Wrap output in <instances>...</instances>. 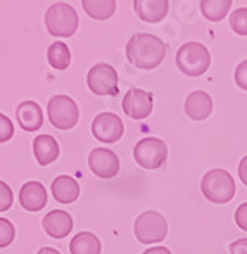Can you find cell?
I'll use <instances>...</instances> for the list:
<instances>
[{
  "label": "cell",
  "instance_id": "1",
  "mask_svg": "<svg viewBox=\"0 0 247 254\" xmlns=\"http://www.w3.org/2000/svg\"><path fill=\"white\" fill-rule=\"evenodd\" d=\"M166 56V44L150 33H135L126 44V57L140 69H154Z\"/></svg>",
  "mask_w": 247,
  "mask_h": 254
},
{
  "label": "cell",
  "instance_id": "2",
  "mask_svg": "<svg viewBox=\"0 0 247 254\" xmlns=\"http://www.w3.org/2000/svg\"><path fill=\"white\" fill-rule=\"evenodd\" d=\"M200 190L204 197L211 202L225 204L232 201L235 195V180L227 170L214 168L209 170L200 180Z\"/></svg>",
  "mask_w": 247,
  "mask_h": 254
},
{
  "label": "cell",
  "instance_id": "3",
  "mask_svg": "<svg viewBox=\"0 0 247 254\" xmlns=\"http://www.w3.org/2000/svg\"><path fill=\"white\" fill-rule=\"evenodd\" d=\"M177 66L187 76H200L211 66L209 51L200 42H187L177 51Z\"/></svg>",
  "mask_w": 247,
  "mask_h": 254
},
{
  "label": "cell",
  "instance_id": "4",
  "mask_svg": "<svg viewBox=\"0 0 247 254\" xmlns=\"http://www.w3.org/2000/svg\"><path fill=\"white\" fill-rule=\"evenodd\" d=\"M45 24H47L49 33L54 37H71L76 33L80 19L71 3L56 2L47 9Z\"/></svg>",
  "mask_w": 247,
  "mask_h": 254
},
{
  "label": "cell",
  "instance_id": "5",
  "mask_svg": "<svg viewBox=\"0 0 247 254\" xmlns=\"http://www.w3.org/2000/svg\"><path fill=\"white\" fill-rule=\"evenodd\" d=\"M135 237L142 242V244H154V242H161L168 234V223L166 218L157 211H145V213L138 214L133 225Z\"/></svg>",
  "mask_w": 247,
  "mask_h": 254
},
{
  "label": "cell",
  "instance_id": "6",
  "mask_svg": "<svg viewBox=\"0 0 247 254\" xmlns=\"http://www.w3.org/2000/svg\"><path fill=\"white\" fill-rule=\"evenodd\" d=\"M49 120L59 130H69L78 123L80 111H78L76 102L67 95H54L49 101L47 106Z\"/></svg>",
  "mask_w": 247,
  "mask_h": 254
},
{
  "label": "cell",
  "instance_id": "7",
  "mask_svg": "<svg viewBox=\"0 0 247 254\" xmlns=\"http://www.w3.org/2000/svg\"><path fill=\"white\" fill-rule=\"evenodd\" d=\"M135 161L145 170H156L166 161L168 147L161 138L156 137H145L140 138L135 145L133 151Z\"/></svg>",
  "mask_w": 247,
  "mask_h": 254
},
{
  "label": "cell",
  "instance_id": "8",
  "mask_svg": "<svg viewBox=\"0 0 247 254\" xmlns=\"http://www.w3.org/2000/svg\"><path fill=\"white\" fill-rule=\"evenodd\" d=\"M88 88L95 95H114L118 92V73L111 64L99 63L87 74Z\"/></svg>",
  "mask_w": 247,
  "mask_h": 254
},
{
  "label": "cell",
  "instance_id": "9",
  "mask_svg": "<svg viewBox=\"0 0 247 254\" xmlns=\"http://www.w3.org/2000/svg\"><path fill=\"white\" fill-rule=\"evenodd\" d=\"M124 131V123L121 118L114 113H100L94 118L92 123V133L100 142L106 144H113V142L120 140L121 135Z\"/></svg>",
  "mask_w": 247,
  "mask_h": 254
},
{
  "label": "cell",
  "instance_id": "10",
  "mask_svg": "<svg viewBox=\"0 0 247 254\" xmlns=\"http://www.w3.org/2000/svg\"><path fill=\"white\" fill-rule=\"evenodd\" d=\"M88 166L100 178H113L120 171V159L111 149L95 147L88 156Z\"/></svg>",
  "mask_w": 247,
  "mask_h": 254
},
{
  "label": "cell",
  "instance_id": "11",
  "mask_svg": "<svg viewBox=\"0 0 247 254\" xmlns=\"http://www.w3.org/2000/svg\"><path fill=\"white\" fill-rule=\"evenodd\" d=\"M121 104L124 113L133 120H144L152 113V95L142 88H130Z\"/></svg>",
  "mask_w": 247,
  "mask_h": 254
},
{
  "label": "cell",
  "instance_id": "12",
  "mask_svg": "<svg viewBox=\"0 0 247 254\" xmlns=\"http://www.w3.org/2000/svg\"><path fill=\"white\" fill-rule=\"evenodd\" d=\"M45 232L54 239H62L73 230V218L69 213L62 209H54L45 214L44 218Z\"/></svg>",
  "mask_w": 247,
  "mask_h": 254
},
{
  "label": "cell",
  "instance_id": "13",
  "mask_svg": "<svg viewBox=\"0 0 247 254\" xmlns=\"http://www.w3.org/2000/svg\"><path fill=\"white\" fill-rule=\"evenodd\" d=\"M19 202L28 211H40L47 204V190L40 182H26L21 187Z\"/></svg>",
  "mask_w": 247,
  "mask_h": 254
},
{
  "label": "cell",
  "instance_id": "14",
  "mask_svg": "<svg viewBox=\"0 0 247 254\" xmlns=\"http://www.w3.org/2000/svg\"><path fill=\"white\" fill-rule=\"evenodd\" d=\"M213 111V99L207 92L204 90H195L185 101V113L190 120L202 121Z\"/></svg>",
  "mask_w": 247,
  "mask_h": 254
},
{
  "label": "cell",
  "instance_id": "15",
  "mask_svg": "<svg viewBox=\"0 0 247 254\" xmlns=\"http://www.w3.org/2000/svg\"><path fill=\"white\" fill-rule=\"evenodd\" d=\"M17 123L26 131H37L44 125V113L42 107L35 101H24L19 104L16 111Z\"/></svg>",
  "mask_w": 247,
  "mask_h": 254
},
{
  "label": "cell",
  "instance_id": "16",
  "mask_svg": "<svg viewBox=\"0 0 247 254\" xmlns=\"http://www.w3.org/2000/svg\"><path fill=\"white\" fill-rule=\"evenodd\" d=\"M52 195L57 202L69 204L74 202L80 195V184L73 177L67 175H59L52 182Z\"/></svg>",
  "mask_w": 247,
  "mask_h": 254
},
{
  "label": "cell",
  "instance_id": "17",
  "mask_svg": "<svg viewBox=\"0 0 247 254\" xmlns=\"http://www.w3.org/2000/svg\"><path fill=\"white\" fill-rule=\"evenodd\" d=\"M133 7L142 21L157 23L168 14L170 3H168V0H135Z\"/></svg>",
  "mask_w": 247,
  "mask_h": 254
},
{
  "label": "cell",
  "instance_id": "18",
  "mask_svg": "<svg viewBox=\"0 0 247 254\" xmlns=\"http://www.w3.org/2000/svg\"><path fill=\"white\" fill-rule=\"evenodd\" d=\"M33 152L38 164L47 166V164L56 161L57 156H59V144L50 135H38L33 140Z\"/></svg>",
  "mask_w": 247,
  "mask_h": 254
},
{
  "label": "cell",
  "instance_id": "19",
  "mask_svg": "<svg viewBox=\"0 0 247 254\" xmlns=\"http://www.w3.org/2000/svg\"><path fill=\"white\" fill-rule=\"evenodd\" d=\"M71 254H100V241L92 232H80L71 239Z\"/></svg>",
  "mask_w": 247,
  "mask_h": 254
},
{
  "label": "cell",
  "instance_id": "20",
  "mask_svg": "<svg viewBox=\"0 0 247 254\" xmlns=\"http://www.w3.org/2000/svg\"><path fill=\"white\" fill-rule=\"evenodd\" d=\"M49 64L54 69H66L71 63V52L64 42H54L47 49Z\"/></svg>",
  "mask_w": 247,
  "mask_h": 254
},
{
  "label": "cell",
  "instance_id": "21",
  "mask_svg": "<svg viewBox=\"0 0 247 254\" xmlns=\"http://www.w3.org/2000/svg\"><path fill=\"white\" fill-rule=\"evenodd\" d=\"M83 9L94 19H109L116 10L114 0H83Z\"/></svg>",
  "mask_w": 247,
  "mask_h": 254
},
{
  "label": "cell",
  "instance_id": "22",
  "mask_svg": "<svg viewBox=\"0 0 247 254\" xmlns=\"http://www.w3.org/2000/svg\"><path fill=\"white\" fill-rule=\"evenodd\" d=\"M232 9V0H202L200 10L209 21H221Z\"/></svg>",
  "mask_w": 247,
  "mask_h": 254
},
{
  "label": "cell",
  "instance_id": "23",
  "mask_svg": "<svg viewBox=\"0 0 247 254\" xmlns=\"http://www.w3.org/2000/svg\"><path fill=\"white\" fill-rule=\"evenodd\" d=\"M230 26L237 35H247V7H239L230 14Z\"/></svg>",
  "mask_w": 247,
  "mask_h": 254
},
{
  "label": "cell",
  "instance_id": "24",
  "mask_svg": "<svg viewBox=\"0 0 247 254\" xmlns=\"http://www.w3.org/2000/svg\"><path fill=\"white\" fill-rule=\"evenodd\" d=\"M14 235H16L14 225L5 218H0V248H7L14 241Z\"/></svg>",
  "mask_w": 247,
  "mask_h": 254
},
{
  "label": "cell",
  "instance_id": "25",
  "mask_svg": "<svg viewBox=\"0 0 247 254\" xmlns=\"http://www.w3.org/2000/svg\"><path fill=\"white\" fill-rule=\"evenodd\" d=\"M14 135V125L10 118H7L3 113H0V144L7 142Z\"/></svg>",
  "mask_w": 247,
  "mask_h": 254
},
{
  "label": "cell",
  "instance_id": "26",
  "mask_svg": "<svg viewBox=\"0 0 247 254\" xmlns=\"http://www.w3.org/2000/svg\"><path fill=\"white\" fill-rule=\"evenodd\" d=\"M12 190L5 182L0 180V211H5L12 206Z\"/></svg>",
  "mask_w": 247,
  "mask_h": 254
},
{
  "label": "cell",
  "instance_id": "27",
  "mask_svg": "<svg viewBox=\"0 0 247 254\" xmlns=\"http://www.w3.org/2000/svg\"><path fill=\"white\" fill-rule=\"evenodd\" d=\"M235 83H237L242 90H247V59L242 61L237 66V69H235Z\"/></svg>",
  "mask_w": 247,
  "mask_h": 254
},
{
  "label": "cell",
  "instance_id": "28",
  "mask_svg": "<svg viewBox=\"0 0 247 254\" xmlns=\"http://www.w3.org/2000/svg\"><path fill=\"white\" fill-rule=\"evenodd\" d=\"M235 221L242 230H247V202L241 204L235 211Z\"/></svg>",
  "mask_w": 247,
  "mask_h": 254
},
{
  "label": "cell",
  "instance_id": "29",
  "mask_svg": "<svg viewBox=\"0 0 247 254\" xmlns=\"http://www.w3.org/2000/svg\"><path fill=\"white\" fill-rule=\"evenodd\" d=\"M230 254H247V239H237L232 242Z\"/></svg>",
  "mask_w": 247,
  "mask_h": 254
},
{
  "label": "cell",
  "instance_id": "30",
  "mask_svg": "<svg viewBox=\"0 0 247 254\" xmlns=\"http://www.w3.org/2000/svg\"><path fill=\"white\" fill-rule=\"evenodd\" d=\"M239 177L244 182V185H247V156L242 157L241 164H239Z\"/></svg>",
  "mask_w": 247,
  "mask_h": 254
},
{
  "label": "cell",
  "instance_id": "31",
  "mask_svg": "<svg viewBox=\"0 0 247 254\" xmlns=\"http://www.w3.org/2000/svg\"><path fill=\"white\" fill-rule=\"evenodd\" d=\"M144 254H173L168 248H161V246H157V248H150V249H145Z\"/></svg>",
  "mask_w": 247,
  "mask_h": 254
},
{
  "label": "cell",
  "instance_id": "32",
  "mask_svg": "<svg viewBox=\"0 0 247 254\" xmlns=\"http://www.w3.org/2000/svg\"><path fill=\"white\" fill-rule=\"evenodd\" d=\"M37 254H61V253L54 248H42V249H38Z\"/></svg>",
  "mask_w": 247,
  "mask_h": 254
}]
</instances>
